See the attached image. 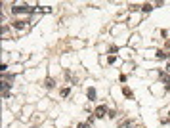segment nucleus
Listing matches in <instances>:
<instances>
[{"label":"nucleus","mask_w":170,"mask_h":128,"mask_svg":"<svg viewBox=\"0 0 170 128\" xmlns=\"http://www.w3.org/2000/svg\"><path fill=\"white\" fill-rule=\"evenodd\" d=\"M79 128H88V122H80V124H79Z\"/></svg>","instance_id":"nucleus-13"},{"label":"nucleus","mask_w":170,"mask_h":128,"mask_svg":"<svg viewBox=\"0 0 170 128\" xmlns=\"http://www.w3.org/2000/svg\"><path fill=\"white\" fill-rule=\"evenodd\" d=\"M69 94H71V88H63L61 90V96H63V98H67Z\"/></svg>","instance_id":"nucleus-8"},{"label":"nucleus","mask_w":170,"mask_h":128,"mask_svg":"<svg viewBox=\"0 0 170 128\" xmlns=\"http://www.w3.org/2000/svg\"><path fill=\"white\" fill-rule=\"evenodd\" d=\"M120 126H122V128H130V126H132V120H124Z\"/></svg>","instance_id":"nucleus-10"},{"label":"nucleus","mask_w":170,"mask_h":128,"mask_svg":"<svg viewBox=\"0 0 170 128\" xmlns=\"http://www.w3.org/2000/svg\"><path fill=\"white\" fill-rule=\"evenodd\" d=\"M94 115H96L98 119H103V117L107 115V107H105V105H98L96 111H94Z\"/></svg>","instance_id":"nucleus-1"},{"label":"nucleus","mask_w":170,"mask_h":128,"mask_svg":"<svg viewBox=\"0 0 170 128\" xmlns=\"http://www.w3.org/2000/svg\"><path fill=\"white\" fill-rule=\"evenodd\" d=\"M166 56H168V54H164L162 50H159V52H157V57H159V59H162V57H166Z\"/></svg>","instance_id":"nucleus-9"},{"label":"nucleus","mask_w":170,"mask_h":128,"mask_svg":"<svg viewBox=\"0 0 170 128\" xmlns=\"http://www.w3.org/2000/svg\"><path fill=\"white\" fill-rule=\"evenodd\" d=\"M29 12H33V10L27 6H13L12 8V13H29Z\"/></svg>","instance_id":"nucleus-2"},{"label":"nucleus","mask_w":170,"mask_h":128,"mask_svg":"<svg viewBox=\"0 0 170 128\" xmlns=\"http://www.w3.org/2000/svg\"><path fill=\"white\" fill-rule=\"evenodd\" d=\"M107 117H109V119H115V117H117V113H115V111H109V115H107Z\"/></svg>","instance_id":"nucleus-12"},{"label":"nucleus","mask_w":170,"mask_h":128,"mask_svg":"<svg viewBox=\"0 0 170 128\" xmlns=\"http://www.w3.org/2000/svg\"><path fill=\"white\" fill-rule=\"evenodd\" d=\"M151 10H153V6H151V4H143V6H141V12H143V13H149Z\"/></svg>","instance_id":"nucleus-6"},{"label":"nucleus","mask_w":170,"mask_h":128,"mask_svg":"<svg viewBox=\"0 0 170 128\" xmlns=\"http://www.w3.org/2000/svg\"><path fill=\"white\" fill-rule=\"evenodd\" d=\"M122 94L126 96V98H132V90L130 88H122Z\"/></svg>","instance_id":"nucleus-7"},{"label":"nucleus","mask_w":170,"mask_h":128,"mask_svg":"<svg viewBox=\"0 0 170 128\" xmlns=\"http://www.w3.org/2000/svg\"><path fill=\"white\" fill-rule=\"evenodd\" d=\"M44 86H46V88H54V86H56V82H54V78H46V84H44Z\"/></svg>","instance_id":"nucleus-5"},{"label":"nucleus","mask_w":170,"mask_h":128,"mask_svg":"<svg viewBox=\"0 0 170 128\" xmlns=\"http://www.w3.org/2000/svg\"><path fill=\"white\" fill-rule=\"evenodd\" d=\"M13 27L21 31V29H25V27H27V23H25V21H21V19H17V21H13Z\"/></svg>","instance_id":"nucleus-3"},{"label":"nucleus","mask_w":170,"mask_h":128,"mask_svg":"<svg viewBox=\"0 0 170 128\" xmlns=\"http://www.w3.org/2000/svg\"><path fill=\"white\" fill-rule=\"evenodd\" d=\"M88 99H90V101L96 99V90H94V88H88Z\"/></svg>","instance_id":"nucleus-4"},{"label":"nucleus","mask_w":170,"mask_h":128,"mask_svg":"<svg viewBox=\"0 0 170 128\" xmlns=\"http://www.w3.org/2000/svg\"><path fill=\"white\" fill-rule=\"evenodd\" d=\"M107 61H109V63H115V61H117V56H109V59H107Z\"/></svg>","instance_id":"nucleus-11"}]
</instances>
